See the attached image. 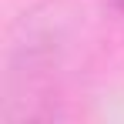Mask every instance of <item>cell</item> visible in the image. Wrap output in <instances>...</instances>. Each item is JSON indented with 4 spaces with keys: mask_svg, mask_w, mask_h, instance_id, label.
<instances>
[{
    "mask_svg": "<svg viewBox=\"0 0 124 124\" xmlns=\"http://www.w3.org/2000/svg\"><path fill=\"white\" fill-rule=\"evenodd\" d=\"M114 3H117V7H121V10H124V0H114Z\"/></svg>",
    "mask_w": 124,
    "mask_h": 124,
    "instance_id": "1",
    "label": "cell"
}]
</instances>
